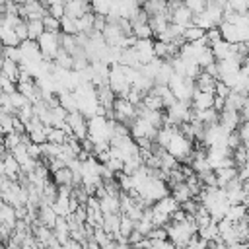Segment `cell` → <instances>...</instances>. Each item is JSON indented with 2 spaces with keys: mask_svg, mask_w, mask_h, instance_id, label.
<instances>
[{
  "mask_svg": "<svg viewBox=\"0 0 249 249\" xmlns=\"http://www.w3.org/2000/svg\"><path fill=\"white\" fill-rule=\"evenodd\" d=\"M49 14H53V16H56V18H60V19H62V16L66 14V10H64V4H62V2L51 4V6H49Z\"/></svg>",
  "mask_w": 249,
  "mask_h": 249,
  "instance_id": "38",
  "label": "cell"
},
{
  "mask_svg": "<svg viewBox=\"0 0 249 249\" xmlns=\"http://www.w3.org/2000/svg\"><path fill=\"white\" fill-rule=\"evenodd\" d=\"M171 195L179 200V204H181V202H185V200H189V198L193 196V193H191V189H189L187 181H181V183L173 185V187H171Z\"/></svg>",
  "mask_w": 249,
  "mask_h": 249,
  "instance_id": "21",
  "label": "cell"
},
{
  "mask_svg": "<svg viewBox=\"0 0 249 249\" xmlns=\"http://www.w3.org/2000/svg\"><path fill=\"white\" fill-rule=\"evenodd\" d=\"M14 117L16 115H12V113H2L0 115V126H2V132L4 134H8V132L14 130Z\"/></svg>",
  "mask_w": 249,
  "mask_h": 249,
  "instance_id": "31",
  "label": "cell"
},
{
  "mask_svg": "<svg viewBox=\"0 0 249 249\" xmlns=\"http://www.w3.org/2000/svg\"><path fill=\"white\" fill-rule=\"evenodd\" d=\"M214 97L216 93L214 91H202V89H196L195 88V93H193V109H210L214 107Z\"/></svg>",
  "mask_w": 249,
  "mask_h": 249,
  "instance_id": "6",
  "label": "cell"
},
{
  "mask_svg": "<svg viewBox=\"0 0 249 249\" xmlns=\"http://www.w3.org/2000/svg\"><path fill=\"white\" fill-rule=\"evenodd\" d=\"M101 200V210L105 214H111V212H121V195H105Z\"/></svg>",
  "mask_w": 249,
  "mask_h": 249,
  "instance_id": "16",
  "label": "cell"
},
{
  "mask_svg": "<svg viewBox=\"0 0 249 249\" xmlns=\"http://www.w3.org/2000/svg\"><path fill=\"white\" fill-rule=\"evenodd\" d=\"M183 2H185L195 14H196V12H202V10L206 8V4H208V0H183Z\"/></svg>",
  "mask_w": 249,
  "mask_h": 249,
  "instance_id": "37",
  "label": "cell"
},
{
  "mask_svg": "<svg viewBox=\"0 0 249 249\" xmlns=\"http://www.w3.org/2000/svg\"><path fill=\"white\" fill-rule=\"evenodd\" d=\"M62 33H72V35H78V23H76V18L62 16Z\"/></svg>",
  "mask_w": 249,
  "mask_h": 249,
  "instance_id": "30",
  "label": "cell"
},
{
  "mask_svg": "<svg viewBox=\"0 0 249 249\" xmlns=\"http://www.w3.org/2000/svg\"><path fill=\"white\" fill-rule=\"evenodd\" d=\"M134 49L138 51L142 64H148L150 60L156 58V53H154V37H150V39H138L134 43Z\"/></svg>",
  "mask_w": 249,
  "mask_h": 249,
  "instance_id": "5",
  "label": "cell"
},
{
  "mask_svg": "<svg viewBox=\"0 0 249 249\" xmlns=\"http://www.w3.org/2000/svg\"><path fill=\"white\" fill-rule=\"evenodd\" d=\"M226 144H228V148H230L231 152H233L235 148H239V146L243 144V140H241V136H239V130H231V132L228 134Z\"/></svg>",
  "mask_w": 249,
  "mask_h": 249,
  "instance_id": "32",
  "label": "cell"
},
{
  "mask_svg": "<svg viewBox=\"0 0 249 249\" xmlns=\"http://www.w3.org/2000/svg\"><path fill=\"white\" fill-rule=\"evenodd\" d=\"M4 148H8L10 152L16 148V146H19L21 144V134L19 132H16V130H12V132H8V134H4Z\"/></svg>",
  "mask_w": 249,
  "mask_h": 249,
  "instance_id": "28",
  "label": "cell"
},
{
  "mask_svg": "<svg viewBox=\"0 0 249 249\" xmlns=\"http://www.w3.org/2000/svg\"><path fill=\"white\" fill-rule=\"evenodd\" d=\"M68 138V132L60 126H51L49 128V142H54V144H64Z\"/></svg>",
  "mask_w": 249,
  "mask_h": 249,
  "instance_id": "25",
  "label": "cell"
},
{
  "mask_svg": "<svg viewBox=\"0 0 249 249\" xmlns=\"http://www.w3.org/2000/svg\"><path fill=\"white\" fill-rule=\"evenodd\" d=\"M216 78L214 76H210L204 68L198 72V76L195 78V86H196V89H202V91H214L216 89Z\"/></svg>",
  "mask_w": 249,
  "mask_h": 249,
  "instance_id": "11",
  "label": "cell"
},
{
  "mask_svg": "<svg viewBox=\"0 0 249 249\" xmlns=\"http://www.w3.org/2000/svg\"><path fill=\"white\" fill-rule=\"evenodd\" d=\"M220 29H222V37L228 41V43H239L241 41V35H239V29L235 23L231 21H222L220 23Z\"/></svg>",
  "mask_w": 249,
  "mask_h": 249,
  "instance_id": "14",
  "label": "cell"
},
{
  "mask_svg": "<svg viewBox=\"0 0 249 249\" xmlns=\"http://www.w3.org/2000/svg\"><path fill=\"white\" fill-rule=\"evenodd\" d=\"M2 56H8V58H14V60L21 62V58H23V53H21V47H19V45H16V47L4 45V49H2Z\"/></svg>",
  "mask_w": 249,
  "mask_h": 249,
  "instance_id": "29",
  "label": "cell"
},
{
  "mask_svg": "<svg viewBox=\"0 0 249 249\" xmlns=\"http://www.w3.org/2000/svg\"><path fill=\"white\" fill-rule=\"evenodd\" d=\"M239 173V167L237 165H230V167H218L216 169V175H218V187H226L231 179H235Z\"/></svg>",
  "mask_w": 249,
  "mask_h": 249,
  "instance_id": "13",
  "label": "cell"
},
{
  "mask_svg": "<svg viewBox=\"0 0 249 249\" xmlns=\"http://www.w3.org/2000/svg\"><path fill=\"white\" fill-rule=\"evenodd\" d=\"M152 2H163V4H165V2H167V0H152Z\"/></svg>",
  "mask_w": 249,
  "mask_h": 249,
  "instance_id": "44",
  "label": "cell"
},
{
  "mask_svg": "<svg viewBox=\"0 0 249 249\" xmlns=\"http://www.w3.org/2000/svg\"><path fill=\"white\" fill-rule=\"evenodd\" d=\"M206 39H208L210 45L216 43V41H220V39H224V37H222V29H220V25H214V27L206 29Z\"/></svg>",
  "mask_w": 249,
  "mask_h": 249,
  "instance_id": "34",
  "label": "cell"
},
{
  "mask_svg": "<svg viewBox=\"0 0 249 249\" xmlns=\"http://www.w3.org/2000/svg\"><path fill=\"white\" fill-rule=\"evenodd\" d=\"M0 84H2V91H6V93H14V91H18V82H14L12 78H8L6 74H2Z\"/></svg>",
  "mask_w": 249,
  "mask_h": 249,
  "instance_id": "33",
  "label": "cell"
},
{
  "mask_svg": "<svg viewBox=\"0 0 249 249\" xmlns=\"http://www.w3.org/2000/svg\"><path fill=\"white\" fill-rule=\"evenodd\" d=\"M49 14V6L41 0H31L25 4H19V16L23 19H43Z\"/></svg>",
  "mask_w": 249,
  "mask_h": 249,
  "instance_id": "3",
  "label": "cell"
},
{
  "mask_svg": "<svg viewBox=\"0 0 249 249\" xmlns=\"http://www.w3.org/2000/svg\"><path fill=\"white\" fill-rule=\"evenodd\" d=\"M142 105L148 107V109H165L161 95H158L154 89L146 91V95H144V99H142Z\"/></svg>",
  "mask_w": 249,
  "mask_h": 249,
  "instance_id": "20",
  "label": "cell"
},
{
  "mask_svg": "<svg viewBox=\"0 0 249 249\" xmlns=\"http://www.w3.org/2000/svg\"><path fill=\"white\" fill-rule=\"evenodd\" d=\"M231 86H228L224 80H218L216 82V89H214V93H218V95H222V97H228L230 93H231Z\"/></svg>",
  "mask_w": 249,
  "mask_h": 249,
  "instance_id": "36",
  "label": "cell"
},
{
  "mask_svg": "<svg viewBox=\"0 0 249 249\" xmlns=\"http://www.w3.org/2000/svg\"><path fill=\"white\" fill-rule=\"evenodd\" d=\"M43 23H45V29L47 31H53V33H60L62 31V19L53 16V14H47L43 18Z\"/></svg>",
  "mask_w": 249,
  "mask_h": 249,
  "instance_id": "24",
  "label": "cell"
},
{
  "mask_svg": "<svg viewBox=\"0 0 249 249\" xmlns=\"http://www.w3.org/2000/svg\"><path fill=\"white\" fill-rule=\"evenodd\" d=\"M53 231H54L56 239H58V241L64 245V241L70 237V224H68L66 216H58V218H56V224H54Z\"/></svg>",
  "mask_w": 249,
  "mask_h": 249,
  "instance_id": "15",
  "label": "cell"
},
{
  "mask_svg": "<svg viewBox=\"0 0 249 249\" xmlns=\"http://www.w3.org/2000/svg\"><path fill=\"white\" fill-rule=\"evenodd\" d=\"M243 123V117H241V111H235V109H224L220 111V124L226 128V130H237L239 124Z\"/></svg>",
  "mask_w": 249,
  "mask_h": 249,
  "instance_id": "4",
  "label": "cell"
},
{
  "mask_svg": "<svg viewBox=\"0 0 249 249\" xmlns=\"http://www.w3.org/2000/svg\"><path fill=\"white\" fill-rule=\"evenodd\" d=\"M193 18H195V12H193L185 2H181V4L173 10V14H171V21H175V23H179V25H185V27H189V25L193 23Z\"/></svg>",
  "mask_w": 249,
  "mask_h": 249,
  "instance_id": "7",
  "label": "cell"
},
{
  "mask_svg": "<svg viewBox=\"0 0 249 249\" xmlns=\"http://www.w3.org/2000/svg\"><path fill=\"white\" fill-rule=\"evenodd\" d=\"M224 107H226V97H222V95L216 93V97H214V109L224 111Z\"/></svg>",
  "mask_w": 249,
  "mask_h": 249,
  "instance_id": "41",
  "label": "cell"
},
{
  "mask_svg": "<svg viewBox=\"0 0 249 249\" xmlns=\"http://www.w3.org/2000/svg\"><path fill=\"white\" fill-rule=\"evenodd\" d=\"M0 222H2V224H8V226H12V228H16V224H18V214H16V206H14V204L2 200V204H0Z\"/></svg>",
  "mask_w": 249,
  "mask_h": 249,
  "instance_id": "12",
  "label": "cell"
},
{
  "mask_svg": "<svg viewBox=\"0 0 249 249\" xmlns=\"http://www.w3.org/2000/svg\"><path fill=\"white\" fill-rule=\"evenodd\" d=\"M247 45H249V39H247Z\"/></svg>",
  "mask_w": 249,
  "mask_h": 249,
  "instance_id": "46",
  "label": "cell"
},
{
  "mask_svg": "<svg viewBox=\"0 0 249 249\" xmlns=\"http://www.w3.org/2000/svg\"><path fill=\"white\" fill-rule=\"evenodd\" d=\"M144 237H146V235H144L140 230H136V228H134V231L128 235V241H130V245H136V243H138V241H142Z\"/></svg>",
  "mask_w": 249,
  "mask_h": 249,
  "instance_id": "40",
  "label": "cell"
},
{
  "mask_svg": "<svg viewBox=\"0 0 249 249\" xmlns=\"http://www.w3.org/2000/svg\"><path fill=\"white\" fill-rule=\"evenodd\" d=\"M62 33V31H60ZM60 33H53V31H45L37 43H39V49H41V54H43V60H54L58 51L62 49L60 45Z\"/></svg>",
  "mask_w": 249,
  "mask_h": 249,
  "instance_id": "2",
  "label": "cell"
},
{
  "mask_svg": "<svg viewBox=\"0 0 249 249\" xmlns=\"http://www.w3.org/2000/svg\"><path fill=\"white\" fill-rule=\"evenodd\" d=\"M241 117H243V121H249V97H247V101H245V105L241 109Z\"/></svg>",
  "mask_w": 249,
  "mask_h": 249,
  "instance_id": "42",
  "label": "cell"
},
{
  "mask_svg": "<svg viewBox=\"0 0 249 249\" xmlns=\"http://www.w3.org/2000/svg\"><path fill=\"white\" fill-rule=\"evenodd\" d=\"M247 150H249V146H247Z\"/></svg>",
  "mask_w": 249,
  "mask_h": 249,
  "instance_id": "47",
  "label": "cell"
},
{
  "mask_svg": "<svg viewBox=\"0 0 249 249\" xmlns=\"http://www.w3.org/2000/svg\"><path fill=\"white\" fill-rule=\"evenodd\" d=\"M105 27H107V16L105 14H95V18H93V31H103Z\"/></svg>",
  "mask_w": 249,
  "mask_h": 249,
  "instance_id": "35",
  "label": "cell"
},
{
  "mask_svg": "<svg viewBox=\"0 0 249 249\" xmlns=\"http://www.w3.org/2000/svg\"><path fill=\"white\" fill-rule=\"evenodd\" d=\"M113 4H115V0H91V10L95 14H105L107 16L111 12Z\"/></svg>",
  "mask_w": 249,
  "mask_h": 249,
  "instance_id": "26",
  "label": "cell"
},
{
  "mask_svg": "<svg viewBox=\"0 0 249 249\" xmlns=\"http://www.w3.org/2000/svg\"><path fill=\"white\" fill-rule=\"evenodd\" d=\"M132 31H134V35L138 39H150V37H154V31L150 27V21L148 23H136V25H132Z\"/></svg>",
  "mask_w": 249,
  "mask_h": 249,
  "instance_id": "27",
  "label": "cell"
},
{
  "mask_svg": "<svg viewBox=\"0 0 249 249\" xmlns=\"http://www.w3.org/2000/svg\"><path fill=\"white\" fill-rule=\"evenodd\" d=\"M226 218L231 220V222H239L243 218H247V206L243 202H237V204H230L228 212H226Z\"/></svg>",
  "mask_w": 249,
  "mask_h": 249,
  "instance_id": "19",
  "label": "cell"
},
{
  "mask_svg": "<svg viewBox=\"0 0 249 249\" xmlns=\"http://www.w3.org/2000/svg\"><path fill=\"white\" fill-rule=\"evenodd\" d=\"M136 2H138V4L142 6V4H144V2H148V0H136Z\"/></svg>",
  "mask_w": 249,
  "mask_h": 249,
  "instance_id": "43",
  "label": "cell"
},
{
  "mask_svg": "<svg viewBox=\"0 0 249 249\" xmlns=\"http://www.w3.org/2000/svg\"><path fill=\"white\" fill-rule=\"evenodd\" d=\"M179 206H181V204H179V200H177L173 195H165L163 198H160V200L154 202V210H160V212L169 214V216H171Z\"/></svg>",
  "mask_w": 249,
  "mask_h": 249,
  "instance_id": "9",
  "label": "cell"
},
{
  "mask_svg": "<svg viewBox=\"0 0 249 249\" xmlns=\"http://www.w3.org/2000/svg\"><path fill=\"white\" fill-rule=\"evenodd\" d=\"M121 212H111V214H105L103 218V230L109 231V233H119L121 231Z\"/></svg>",
  "mask_w": 249,
  "mask_h": 249,
  "instance_id": "17",
  "label": "cell"
},
{
  "mask_svg": "<svg viewBox=\"0 0 249 249\" xmlns=\"http://www.w3.org/2000/svg\"><path fill=\"white\" fill-rule=\"evenodd\" d=\"M183 37H185V41H187V43H195V41H198V39L206 37V29H202L200 25L191 23V25L183 31Z\"/></svg>",
  "mask_w": 249,
  "mask_h": 249,
  "instance_id": "22",
  "label": "cell"
},
{
  "mask_svg": "<svg viewBox=\"0 0 249 249\" xmlns=\"http://www.w3.org/2000/svg\"><path fill=\"white\" fill-rule=\"evenodd\" d=\"M167 233H169V239L173 241V245L177 247H187L189 239L198 233V226L195 222V216H189L185 222H169L167 226Z\"/></svg>",
  "mask_w": 249,
  "mask_h": 249,
  "instance_id": "1",
  "label": "cell"
},
{
  "mask_svg": "<svg viewBox=\"0 0 249 249\" xmlns=\"http://www.w3.org/2000/svg\"><path fill=\"white\" fill-rule=\"evenodd\" d=\"M60 45H62V49L68 51L72 56L84 51V47H82L80 41H78V35H72V33H60Z\"/></svg>",
  "mask_w": 249,
  "mask_h": 249,
  "instance_id": "10",
  "label": "cell"
},
{
  "mask_svg": "<svg viewBox=\"0 0 249 249\" xmlns=\"http://www.w3.org/2000/svg\"><path fill=\"white\" fill-rule=\"evenodd\" d=\"M247 218H249V208H247Z\"/></svg>",
  "mask_w": 249,
  "mask_h": 249,
  "instance_id": "45",
  "label": "cell"
},
{
  "mask_svg": "<svg viewBox=\"0 0 249 249\" xmlns=\"http://www.w3.org/2000/svg\"><path fill=\"white\" fill-rule=\"evenodd\" d=\"M53 181L56 185H74V173L68 165H64V167H60L58 171L53 173Z\"/></svg>",
  "mask_w": 249,
  "mask_h": 249,
  "instance_id": "18",
  "label": "cell"
},
{
  "mask_svg": "<svg viewBox=\"0 0 249 249\" xmlns=\"http://www.w3.org/2000/svg\"><path fill=\"white\" fill-rule=\"evenodd\" d=\"M2 74L12 78L14 82H19V78H21V64L18 60H14V58L2 56Z\"/></svg>",
  "mask_w": 249,
  "mask_h": 249,
  "instance_id": "8",
  "label": "cell"
},
{
  "mask_svg": "<svg viewBox=\"0 0 249 249\" xmlns=\"http://www.w3.org/2000/svg\"><path fill=\"white\" fill-rule=\"evenodd\" d=\"M27 27H29V39H33V41H37L47 31L43 19H27Z\"/></svg>",
  "mask_w": 249,
  "mask_h": 249,
  "instance_id": "23",
  "label": "cell"
},
{
  "mask_svg": "<svg viewBox=\"0 0 249 249\" xmlns=\"http://www.w3.org/2000/svg\"><path fill=\"white\" fill-rule=\"evenodd\" d=\"M239 136H241V140H243V144L245 146H249V121H243L241 124H239Z\"/></svg>",
  "mask_w": 249,
  "mask_h": 249,
  "instance_id": "39",
  "label": "cell"
}]
</instances>
